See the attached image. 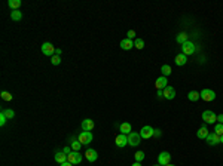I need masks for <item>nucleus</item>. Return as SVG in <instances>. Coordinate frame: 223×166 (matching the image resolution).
Segmentation results:
<instances>
[{"label":"nucleus","mask_w":223,"mask_h":166,"mask_svg":"<svg viewBox=\"0 0 223 166\" xmlns=\"http://www.w3.org/2000/svg\"><path fill=\"white\" fill-rule=\"evenodd\" d=\"M208 129H207V126H201L199 129H198L197 132V136L199 138V140H202V138H207V135H208Z\"/></svg>","instance_id":"20"},{"label":"nucleus","mask_w":223,"mask_h":166,"mask_svg":"<svg viewBox=\"0 0 223 166\" xmlns=\"http://www.w3.org/2000/svg\"><path fill=\"white\" fill-rule=\"evenodd\" d=\"M79 141L82 145H88L89 142H92V132L91 131H83L79 135Z\"/></svg>","instance_id":"2"},{"label":"nucleus","mask_w":223,"mask_h":166,"mask_svg":"<svg viewBox=\"0 0 223 166\" xmlns=\"http://www.w3.org/2000/svg\"><path fill=\"white\" fill-rule=\"evenodd\" d=\"M205 140H207V142H208L210 145H217V144L220 142V136H219L217 133L213 132V133H208Z\"/></svg>","instance_id":"13"},{"label":"nucleus","mask_w":223,"mask_h":166,"mask_svg":"<svg viewBox=\"0 0 223 166\" xmlns=\"http://www.w3.org/2000/svg\"><path fill=\"white\" fill-rule=\"evenodd\" d=\"M170 160H171V154H170L168 151H162V153H159V156H158V165L165 166L170 163Z\"/></svg>","instance_id":"7"},{"label":"nucleus","mask_w":223,"mask_h":166,"mask_svg":"<svg viewBox=\"0 0 223 166\" xmlns=\"http://www.w3.org/2000/svg\"><path fill=\"white\" fill-rule=\"evenodd\" d=\"M120 48L124 50H129L134 48V42L131 40V39H124V40L120 42Z\"/></svg>","instance_id":"17"},{"label":"nucleus","mask_w":223,"mask_h":166,"mask_svg":"<svg viewBox=\"0 0 223 166\" xmlns=\"http://www.w3.org/2000/svg\"><path fill=\"white\" fill-rule=\"evenodd\" d=\"M201 98V95H199V92H197V91H190L188 93V100L189 101H198Z\"/></svg>","instance_id":"23"},{"label":"nucleus","mask_w":223,"mask_h":166,"mask_svg":"<svg viewBox=\"0 0 223 166\" xmlns=\"http://www.w3.org/2000/svg\"><path fill=\"white\" fill-rule=\"evenodd\" d=\"M202 120H204L205 123H216V122H217V116H216L211 110H205V111L202 113Z\"/></svg>","instance_id":"5"},{"label":"nucleus","mask_w":223,"mask_h":166,"mask_svg":"<svg viewBox=\"0 0 223 166\" xmlns=\"http://www.w3.org/2000/svg\"><path fill=\"white\" fill-rule=\"evenodd\" d=\"M161 71H162V76H170L171 74V67L168 65V64H164L162 67H161Z\"/></svg>","instance_id":"25"},{"label":"nucleus","mask_w":223,"mask_h":166,"mask_svg":"<svg viewBox=\"0 0 223 166\" xmlns=\"http://www.w3.org/2000/svg\"><path fill=\"white\" fill-rule=\"evenodd\" d=\"M10 19L12 21H21L22 19V12L18 9V10H12L10 12Z\"/></svg>","instance_id":"21"},{"label":"nucleus","mask_w":223,"mask_h":166,"mask_svg":"<svg viewBox=\"0 0 223 166\" xmlns=\"http://www.w3.org/2000/svg\"><path fill=\"white\" fill-rule=\"evenodd\" d=\"M164 98L165 100H174L176 98V89L172 86H167L164 89Z\"/></svg>","instance_id":"12"},{"label":"nucleus","mask_w":223,"mask_h":166,"mask_svg":"<svg viewBox=\"0 0 223 166\" xmlns=\"http://www.w3.org/2000/svg\"><path fill=\"white\" fill-rule=\"evenodd\" d=\"M8 6L12 9V10H18V8L21 6V0H9Z\"/></svg>","instance_id":"22"},{"label":"nucleus","mask_w":223,"mask_h":166,"mask_svg":"<svg viewBox=\"0 0 223 166\" xmlns=\"http://www.w3.org/2000/svg\"><path fill=\"white\" fill-rule=\"evenodd\" d=\"M164 97V91H158V98H162Z\"/></svg>","instance_id":"40"},{"label":"nucleus","mask_w":223,"mask_h":166,"mask_svg":"<svg viewBox=\"0 0 223 166\" xmlns=\"http://www.w3.org/2000/svg\"><path fill=\"white\" fill-rule=\"evenodd\" d=\"M132 166H141V165H140V162H136V163H134Z\"/></svg>","instance_id":"41"},{"label":"nucleus","mask_w":223,"mask_h":166,"mask_svg":"<svg viewBox=\"0 0 223 166\" xmlns=\"http://www.w3.org/2000/svg\"><path fill=\"white\" fill-rule=\"evenodd\" d=\"M55 48H54V45L49 43V42H45L42 45V53L43 55H46V57H54V53H55Z\"/></svg>","instance_id":"3"},{"label":"nucleus","mask_w":223,"mask_h":166,"mask_svg":"<svg viewBox=\"0 0 223 166\" xmlns=\"http://www.w3.org/2000/svg\"><path fill=\"white\" fill-rule=\"evenodd\" d=\"M220 142H222V144H223V135H222V136H220Z\"/></svg>","instance_id":"42"},{"label":"nucleus","mask_w":223,"mask_h":166,"mask_svg":"<svg viewBox=\"0 0 223 166\" xmlns=\"http://www.w3.org/2000/svg\"><path fill=\"white\" fill-rule=\"evenodd\" d=\"M80 145H82V144H80L79 140H75V141H71V144H70V147H71L73 151H79V150H80Z\"/></svg>","instance_id":"26"},{"label":"nucleus","mask_w":223,"mask_h":166,"mask_svg":"<svg viewBox=\"0 0 223 166\" xmlns=\"http://www.w3.org/2000/svg\"><path fill=\"white\" fill-rule=\"evenodd\" d=\"M51 62H52V65H60L61 64V58L58 57V55H54L51 58Z\"/></svg>","instance_id":"31"},{"label":"nucleus","mask_w":223,"mask_h":166,"mask_svg":"<svg viewBox=\"0 0 223 166\" xmlns=\"http://www.w3.org/2000/svg\"><path fill=\"white\" fill-rule=\"evenodd\" d=\"M0 97H2L3 101H12V93H9L8 91H2Z\"/></svg>","instance_id":"27"},{"label":"nucleus","mask_w":223,"mask_h":166,"mask_svg":"<svg viewBox=\"0 0 223 166\" xmlns=\"http://www.w3.org/2000/svg\"><path fill=\"white\" fill-rule=\"evenodd\" d=\"M176 42H177V43H180V45L186 43V42H188V34H186V33H180L177 37H176Z\"/></svg>","instance_id":"24"},{"label":"nucleus","mask_w":223,"mask_h":166,"mask_svg":"<svg viewBox=\"0 0 223 166\" xmlns=\"http://www.w3.org/2000/svg\"><path fill=\"white\" fill-rule=\"evenodd\" d=\"M214 133H217L219 136H222L223 135V123H217L214 126Z\"/></svg>","instance_id":"29"},{"label":"nucleus","mask_w":223,"mask_h":166,"mask_svg":"<svg viewBox=\"0 0 223 166\" xmlns=\"http://www.w3.org/2000/svg\"><path fill=\"white\" fill-rule=\"evenodd\" d=\"M115 144H116V147H119V148L125 147V145L128 144V135H124V133L118 135L116 140H115Z\"/></svg>","instance_id":"11"},{"label":"nucleus","mask_w":223,"mask_h":166,"mask_svg":"<svg viewBox=\"0 0 223 166\" xmlns=\"http://www.w3.org/2000/svg\"><path fill=\"white\" fill-rule=\"evenodd\" d=\"M165 166H176V165H170V163H168V165H165Z\"/></svg>","instance_id":"43"},{"label":"nucleus","mask_w":223,"mask_h":166,"mask_svg":"<svg viewBox=\"0 0 223 166\" xmlns=\"http://www.w3.org/2000/svg\"><path fill=\"white\" fill-rule=\"evenodd\" d=\"M131 129H132V128H131V124H129L128 122H124V123H120V126H119L120 133H124V135H129V133L132 132Z\"/></svg>","instance_id":"18"},{"label":"nucleus","mask_w":223,"mask_h":166,"mask_svg":"<svg viewBox=\"0 0 223 166\" xmlns=\"http://www.w3.org/2000/svg\"><path fill=\"white\" fill-rule=\"evenodd\" d=\"M71 151H73V150H71V147H69V145H66V147L63 148V153H64V154H67V156H69Z\"/></svg>","instance_id":"34"},{"label":"nucleus","mask_w":223,"mask_h":166,"mask_svg":"<svg viewBox=\"0 0 223 166\" xmlns=\"http://www.w3.org/2000/svg\"><path fill=\"white\" fill-rule=\"evenodd\" d=\"M140 141H141V135L137 132H131L128 135V144L131 145V147H136V145H138L140 144Z\"/></svg>","instance_id":"8"},{"label":"nucleus","mask_w":223,"mask_h":166,"mask_svg":"<svg viewBox=\"0 0 223 166\" xmlns=\"http://www.w3.org/2000/svg\"><path fill=\"white\" fill-rule=\"evenodd\" d=\"M127 39H134V36H136V31L134 30H128V33H127Z\"/></svg>","instance_id":"35"},{"label":"nucleus","mask_w":223,"mask_h":166,"mask_svg":"<svg viewBox=\"0 0 223 166\" xmlns=\"http://www.w3.org/2000/svg\"><path fill=\"white\" fill-rule=\"evenodd\" d=\"M199 95H201V100L207 101V102H210V101H213L216 98L214 91H211V89H202L199 92Z\"/></svg>","instance_id":"6"},{"label":"nucleus","mask_w":223,"mask_h":166,"mask_svg":"<svg viewBox=\"0 0 223 166\" xmlns=\"http://www.w3.org/2000/svg\"><path fill=\"white\" fill-rule=\"evenodd\" d=\"M67 160H69L71 165H80L82 162V154L79 151H71L69 156H67Z\"/></svg>","instance_id":"4"},{"label":"nucleus","mask_w":223,"mask_h":166,"mask_svg":"<svg viewBox=\"0 0 223 166\" xmlns=\"http://www.w3.org/2000/svg\"><path fill=\"white\" fill-rule=\"evenodd\" d=\"M85 157L89 160V162H95L97 159H98V154H97V151L94 148H88L85 151Z\"/></svg>","instance_id":"15"},{"label":"nucleus","mask_w":223,"mask_h":166,"mask_svg":"<svg viewBox=\"0 0 223 166\" xmlns=\"http://www.w3.org/2000/svg\"><path fill=\"white\" fill-rule=\"evenodd\" d=\"M153 136H161V131H159V129H155Z\"/></svg>","instance_id":"36"},{"label":"nucleus","mask_w":223,"mask_h":166,"mask_svg":"<svg viewBox=\"0 0 223 166\" xmlns=\"http://www.w3.org/2000/svg\"><path fill=\"white\" fill-rule=\"evenodd\" d=\"M217 122H219V123H223V114H219V116H217Z\"/></svg>","instance_id":"37"},{"label":"nucleus","mask_w":223,"mask_h":166,"mask_svg":"<svg viewBox=\"0 0 223 166\" xmlns=\"http://www.w3.org/2000/svg\"><path fill=\"white\" fill-rule=\"evenodd\" d=\"M134 46H136L137 49H143V48H144V40H143V39H136V40H134Z\"/></svg>","instance_id":"30"},{"label":"nucleus","mask_w":223,"mask_h":166,"mask_svg":"<svg viewBox=\"0 0 223 166\" xmlns=\"http://www.w3.org/2000/svg\"><path fill=\"white\" fill-rule=\"evenodd\" d=\"M153 166H161V165H153Z\"/></svg>","instance_id":"44"},{"label":"nucleus","mask_w":223,"mask_h":166,"mask_svg":"<svg viewBox=\"0 0 223 166\" xmlns=\"http://www.w3.org/2000/svg\"><path fill=\"white\" fill-rule=\"evenodd\" d=\"M155 86H156V89H158V91H164V89L168 86V80H167V77H165V76L158 77V79H156V82H155Z\"/></svg>","instance_id":"10"},{"label":"nucleus","mask_w":223,"mask_h":166,"mask_svg":"<svg viewBox=\"0 0 223 166\" xmlns=\"http://www.w3.org/2000/svg\"><path fill=\"white\" fill-rule=\"evenodd\" d=\"M8 122V117L5 116V113L3 111H0V126H5Z\"/></svg>","instance_id":"33"},{"label":"nucleus","mask_w":223,"mask_h":166,"mask_svg":"<svg viewBox=\"0 0 223 166\" xmlns=\"http://www.w3.org/2000/svg\"><path fill=\"white\" fill-rule=\"evenodd\" d=\"M174 62H176V65H184L186 62H188V57L184 55V53H179V55H176V59H174Z\"/></svg>","instance_id":"16"},{"label":"nucleus","mask_w":223,"mask_h":166,"mask_svg":"<svg viewBox=\"0 0 223 166\" xmlns=\"http://www.w3.org/2000/svg\"><path fill=\"white\" fill-rule=\"evenodd\" d=\"M55 53H57V55H58V57H60L61 53H63V50H61L60 48H57V50H55Z\"/></svg>","instance_id":"39"},{"label":"nucleus","mask_w":223,"mask_h":166,"mask_svg":"<svg viewBox=\"0 0 223 166\" xmlns=\"http://www.w3.org/2000/svg\"><path fill=\"white\" fill-rule=\"evenodd\" d=\"M153 132H155V129L152 126H143L141 131H140V135H141L143 140H149V138L153 136Z\"/></svg>","instance_id":"9"},{"label":"nucleus","mask_w":223,"mask_h":166,"mask_svg":"<svg viewBox=\"0 0 223 166\" xmlns=\"http://www.w3.org/2000/svg\"><path fill=\"white\" fill-rule=\"evenodd\" d=\"M80 126H82V131H92L95 124H94V122H92L91 119H85V120H82Z\"/></svg>","instance_id":"14"},{"label":"nucleus","mask_w":223,"mask_h":166,"mask_svg":"<svg viewBox=\"0 0 223 166\" xmlns=\"http://www.w3.org/2000/svg\"><path fill=\"white\" fill-rule=\"evenodd\" d=\"M3 113H5V116L8 117V120L9 119H14L15 117V111L14 110H10V108H6V110H2Z\"/></svg>","instance_id":"28"},{"label":"nucleus","mask_w":223,"mask_h":166,"mask_svg":"<svg viewBox=\"0 0 223 166\" xmlns=\"http://www.w3.org/2000/svg\"><path fill=\"white\" fill-rule=\"evenodd\" d=\"M134 157H136V162H141V160L144 159V153H143V151H137V153L134 154Z\"/></svg>","instance_id":"32"},{"label":"nucleus","mask_w":223,"mask_h":166,"mask_svg":"<svg viewBox=\"0 0 223 166\" xmlns=\"http://www.w3.org/2000/svg\"><path fill=\"white\" fill-rule=\"evenodd\" d=\"M61 166H73V165H71V163H70L69 160H67V162H64V163H61Z\"/></svg>","instance_id":"38"},{"label":"nucleus","mask_w":223,"mask_h":166,"mask_svg":"<svg viewBox=\"0 0 223 166\" xmlns=\"http://www.w3.org/2000/svg\"><path fill=\"white\" fill-rule=\"evenodd\" d=\"M181 50H183L181 53H184V55L188 57V55H192V53L197 50V46H195V43H192V42L188 40L186 43H183V45H181Z\"/></svg>","instance_id":"1"},{"label":"nucleus","mask_w":223,"mask_h":166,"mask_svg":"<svg viewBox=\"0 0 223 166\" xmlns=\"http://www.w3.org/2000/svg\"><path fill=\"white\" fill-rule=\"evenodd\" d=\"M54 159H55V162L57 163H64V162H67V154H64L63 151H57L55 153V156H54Z\"/></svg>","instance_id":"19"}]
</instances>
